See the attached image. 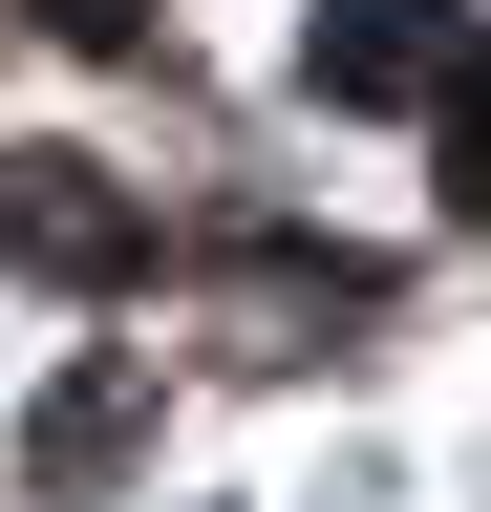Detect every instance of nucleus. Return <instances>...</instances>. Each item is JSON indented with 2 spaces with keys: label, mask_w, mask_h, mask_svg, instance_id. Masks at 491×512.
Segmentation results:
<instances>
[{
  "label": "nucleus",
  "mask_w": 491,
  "mask_h": 512,
  "mask_svg": "<svg viewBox=\"0 0 491 512\" xmlns=\"http://www.w3.org/2000/svg\"><path fill=\"white\" fill-rule=\"evenodd\" d=\"M0 278H43V299L150 278V192L107 171V150H0Z\"/></svg>",
  "instance_id": "obj_1"
},
{
  "label": "nucleus",
  "mask_w": 491,
  "mask_h": 512,
  "mask_svg": "<svg viewBox=\"0 0 491 512\" xmlns=\"http://www.w3.org/2000/svg\"><path fill=\"white\" fill-rule=\"evenodd\" d=\"M449 64H470V0H321L299 22V86L321 107H449Z\"/></svg>",
  "instance_id": "obj_2"
},
{
  "label": "nucleus",
  "mask_w": 491,
  "mask_h": 512,
  "mask_svg": "<svg viewBox=\"0 0 491 512\" xmlns=\"http://www.w3.org/2000/svg\"><path fill=\"white\" fill-rule=\"evenodd\" d=\"M129 470H150V363H65V384H43V427H22V491L86 512V491H129Z\"/></svg>",
  "instance_id": "obj_3"
},
{
  "label": "nucleus",
  "mask_w": 491,
  "mask_h": 512,
  "mask_svg": "<svg viewBox=\"0 0 491 512\" xmlns=\"http://www.w3.org/2000/svg\"><path fill=\"white\" fill-rule=\"evenodd\" d=\"M449 214H491V43L449 64Z\"/></svg>",
  "instance_id": "obj_4"
},
{
  "label": "nucleus",
  "mask_w": 491,
  "mask_h": 512,
  "mask_svg": "<svg viewBox=\"0 0 491 512\" xmlns=\"http://www.w3.org/2000/svg\"><path fill=\"white\" fill-rule=\"evenodd\" d=\"M171 0H43V43H150Z\"/></svg>",
  "instance_id": "obj_5"
}]
</instances>
